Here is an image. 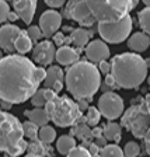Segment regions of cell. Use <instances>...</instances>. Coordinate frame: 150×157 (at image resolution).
Here are the masks:
<instances>
[{
    "instance_id": "6da1fadb",
    "label": "cell",
    "mask_w": 150,
    "mask_h": 157,
    "mask_svg": "<svg viewBox=\"0 0 150 157\" xmlns=\"http://www.w3.org/2000/svg\"><path fill=\"white\" fill-rule=\"evenodd\" d=\"M45 69L38 67L24 55L10 53L0 60V100L10 104H21L39 88Z\"/></svg>"
},
{
    "instance_id": "7a4b0ae2",
    "label": "cell",
    "mask_w": 150,
    "mask_h": 157,
    "mask_svg": "<svg viewBox=\"0 0 150 157\" xmlns=\"http://www.w3.org/2000/svg\"><path fill=\"white\" fill-rule=\"evenodd\" d=\"M65 83L67 91L76 100H91V97L100 90L101 73L94 63L88 60H79L69 66L65 75Z\"/></svg>"
},
{
    "instance_id": "3957f363",
    "label": "cell",
    "mask_w": 150,
    "mask_h": 157,
    "mask_svg": "<svg viewBox=\"0 0 150 157\" xmlns=\"http://www.w3.org/2000/svg\"><path fill=\"white\" fill-rule=\"evenodd\" d=\"M147 72V62L139 53H119L111 60V76L121 88H137L146 80Z\"/></svg>"
},
{
    "instance_id": "277c9868",
    "label": "cell",
    "mask_w": 150,
    "mask_h": 157,
    "mask_svg": "<svg viewBox=\"0 0 150 157\" xmlns=\"http://www.w3.org/2000/svg\"><path fill=\"white\" fill-rule=\"evenodd\" d=\"M97 23H115L129 14L137 0H84Z\"/></svg>"
},
{
    "instance_id": "5b68a950",
    "label": "cell",
    "mask_w": 150,
    "mask_h": 157,
    "mask_svg": "<svg viewBox=\"0 0 150 157\" xmlns=\"http://www.w3.org/2000/svg\"><path fill=\"white\" fill-rule=\"evenodd\" d=\"M44 108L49 121H52L56 126H75L82 119L83 112L79 109L77 102L66 95H56L53 100L46 102Z\"/></svg>"
},
{
    "instance_id": "8992f818",
    "label": "cell",
    "mask_w": 150,
    "mask_h": 157,
    "mask_svg": "<svg viewBox=\"0 0 150 157\" xmlns=\"http://www.w3.org/2000/svg\"><path fill=\"white\" fill-rule=\"evenodd\" d=\"M23 125L17 117L0 111V151L7 153L23 140Z\"/></svg>"
},
{
    "instance_id": "52a82bcc",
    "label": "cell",
    "mask_w": 150,
    "mask_h": 157,
    "mask_svg": "<svg viewBox=\"0 0 150 157\" xmlns=\"http://www.w3.org/2000/svg\"><path fill=\"white\" fill-rule=\"evenodd\" d=\"M122 126H125L135 137L143 139L150 128V115L144 102L135 104L122 115Z\"/></svg>"
},
{
    "instance_id": "ba28073f",
    "label": "cell",
    "mask_w": 150,
    "mask_h": 157,
    "mask_svg": "<svg viewBox=\"0 0 150 157\" xmlns=\"http://www.w3.org/2000/svg\"><path fill=\"white\" fill-rule=\"evenodd\" d=\"M133 27L132 17L128 14L119 21L115 23H98V34L104 42L108 44H121L129 38Z\"/></svg>"
},
{
    "instance_id": "9c48e42d",
    "label": "cell",
    "mask_w": 150,
    "mask_h": 157,
    "mask_svg": "<svg viewBox=\"0 0 150 157\" xmlns=\"http://www.w3.org/2000/svg\"><path fill=\"white\" fill-rule=\"evenodd\" d=\"M98 111L101 114V117L107 118L110 121L118 119L119 117H122L125 109L124 100L119 94L114 91H107L98 98Z\"/></svg>"
},
{
    "instance_id": "30bf717a",
    "label": "cell",
    "mask_w": 150,
    "mask_h": 157,
    "mask_svg": "<svg viewBox=\"0 0 150 157\" xmlns=\"http://www.w3.org/2000/svg\"><path fill=\"white\" fill-rule=\"evenodd\" d=\"M66 10H67V17L77 21L83 27H90L95 23V18L91 16V11L84 0H70V4Z\"/></svg>"
},
{
    "instance_id": "8fae6325",
    "label": "cell",
    "mask_w": 150,
    "mask_h": 157,
    "mask_svg": "<svg viewBox=\"0 0 150 157\" xmlns=\"http://www.w3.org/2000/svg\"><path fill=\"white\" fill-rule=\"evenodd\" d=\"M62 25V14L56 10H46L39 17V28L45 38L53 36Z\"/></svg>"
},
{
    "instance_id": "7c38bea8",
    "label": "cell",
    "mask_w": 150,
    "mask_h": 157,
    "mask_svg": "<svg viewBox=\"0 0 150 157\" xmlns=\"http://www.w3.org/2000/svg\"><path fill=\"white\" fill-rule=\"evenodd\" d=\"M55 53H56L55 44L51 42L49 39L38 42L35 45V48L33 49V62L37 63V65L51 66L52 62L55 60Z\"/></svg>"
},
{
    "instance_id": "4fadbf2b",
    "label": "cell",
    "mask_w": 150,
    "mask_h": 157,
    "mask_svg": "<svg viewBox=\"0 0 150 157\" xmlns=\"http://www.w3.org/2000/svg\"><path fill=\"white\" fill-rule=\"evenodd\" d=\"M86 56H87L88 62L91 63H100L102 60H108L110 58V48L108 45L102 41V39H93L87 44V46L84 48Z\"/></svg>"
},
{
    "instance_id": "5bb4252c",
    "label": "cell",
    "mask_w": 150,
    "mask_h": 157,
    "mask_svg": "<svg viewBox=\"0 0 150 157\" xmlns=\"http://www.w3.org/2000/svg\"><path fill=\"white\" fill-rule=\"evenodd\" d=\"M21 31L14 24H6L0 27V49L7 53L14 52V39Z\"/></svg>"
},
{
    "instance_id": "9a60e30c",
    "label": "cell",
    "mask_w": 150,
    "mask_h": 157,
    "mask_svg": "<svg viewBox=\"0 0 150 157\" xmlns=\"http://www.w3.org/2000/svg\"><path fill=\"white\" fill-rule=\"evenodd\" d=\"M38 0H13L14 13L25 24H29L34 20Z\"/></svg>"
},
{
    "instance_id": "2e32d148",
    "label": "cell",
    "mask_w": 150,
    "mask_h": 157,
    "mask_svg": "<svg viewBox=\"0 0 150 157\" xmlns=\"http://www.w3.org/2000/svg\"><path fill=\"white\" fill-rule=\"evenodd\" d=\"M80 59V53L79 51H76L72 46H60L59 49H56L55 53V60L62 66H72L73 63L79 62Z\"/></svg>"
},
{
    "instance_id": "e0dca14e",
    "label": "cell",
    "mask_w": 150,
    "mask_h": 157,
    "mask_svg": "<svg viewBox=\"0 0 150 157\" xmlns=\"http://www.w3.org/2000/svg\"><path fill=\"white\" fill-rule=\"evenodd\" d=\"M150 46V36L144 33H135L128 38V48L136 53L147 51Z\"/></svg>"
},
{
    "instance_id": "ac0fdd59",
    "label": "cell",
    "mask_w": 150,
    "mask_h": 157,
    "mask_svg": "<svg viewBox=\"0 0 150 157\" xmlns=\"http://www.w3.org/2000/svg\"><path fill=\"white\" fill-rule=\"evenodd\" d=\"M56 82H65V73H63L60 66H49L45 70V77H44V86L45 88H51Z\"/></svg>"
},
{
    "instance_id": "d6986e66",
    "label": "cell",
    "mask_w": 150,
    "mask_h": 157,
    "mask_svg": "<svg viewBox=\"0 0 150 157\" xmlns=\"http://www.w3.org/2000/svg\"><path fill=\"white\" fill-rule=\"evenodd\" d=\"M69 42H72L79 49H84L87 44L90 42V33L86 28L72 29L70 36H69Z\"/></svg>"
},
{
    "instance_id": "ffe728a7",
    "label": "cell",
    "mask_w": 150,
    "mask_h": 157,
    "mask_svg": "<svg viewBox=\"0 0 150 157\" xmlns=\"http://www.w3.org/2000/svg\"><path fill=\"white\" fill-rule=\"evenodd\" d=\"M27 118H28L29 122L35 124L37 126H45L48 125L49 122V118H48V114H46L45 108H34V109H27L24 112Z\"/></svg>"
},
{
    "instance_id": "44dd1931",
    "label": "cell",
    "mask_w": 150,
    "mask_h": 157,
    "mask_svg": "<svg viewBox=\"0 0 150 157\" xmlns=\"http://www.w3.org/2000/svg\"><path fill=\"white\" fill-rule=\"evenodd\" d=\"M31 49H33V41L28 36L27 31L21 29L14 39V51H17L20 55H24V53L29 52Z\"/></svg>"
},
{
    "instance_id": "7402d4cb",
    "label": "cell",
    "mask_w": 150,
    "mask_h": 157,
    "mask_svg": "<svg viewBox=\"0 0 150 157\" xmlns=\"http://www.w3.org/2000/svg\"><path fill=\"white\" fill-rule=\"evenodd\" d=\"M76 147V139L72 135H62L56 142V149L60 154L66 156Z\"/></svg>"
},
{
    "instance_id": "603a6c76",
    "label": "cell",
    "mask_w": 150,
    "mask_h": 157,
    "mask_svg": "<svg viewBox=\"0 0 150 157\" xmlns=\"http://www.w3.org/2000/svg\"><path fill=\"white\" fill-rule=\"evenodd\" d=\"M102 136L105 137V140L119 142L121 140V125L117 124V122L107 124L102 129Z\"/></svg>"
},
{
    "instance_id": "cb8c5ba5",
    "label": "cell",
    "mask_w": 150,
    "mask_h": 157,
    "mask_svg": "<svg viewBox=\"0 0 150 157\" xmlns=\"http://www.w3.org/2000/svg\"><path fill=\"white\" fill-rule=\"evenodd\" d=\"M56 139V131L52 126L45 125V126H41V129L38 131V140L42 142L44 144H49L52 143Z\"/></svg>"
},
{
    "instance_id": "d4e9b609",
    "label": "cell",
    "mask_w": 150,
    "mask_h": 157,
    "mask_svg": "<svg viewBox=\"0 0 150 157\" xmlns=\"http://www.w3.org/2000/svg\"><path fill=\"white\" fill-rule=\"evenodd\" d=\"M137 18L142 31L150 36V7H144L143 10H140L137 13Z\"/></svg>"
},
{
    "instance_id": "484cf974",
    "label": "cell",
    "mask_w": 150,
    "mask_h": 157,
    "mask_svg": "<svg viewBox=\"0 0 150 157\" xmlns=\"http://www.w3.org/2000/svg\"><path fill=\"white\" fill-rule=\"evenodd\" d=\"M100 157H125L124 150L118 144H105L100 150Z\"/></svg>"
},
{
    "instance_id": "4316f807",
    "label": "cell",
    "mask_w": 150,
    "mask_h": 157,
    "mask_svg": "<svg viewBox=\"0 0 150 157\" xmlns=\"http://www.w3.org/2000/svg\"><path fill=\"white\" fill-rule=\"evenodd\" d=\"M23 125V133L25 137H28V139H31V140H37L38 139V131H39V128L35 124H33V122H24Z\"/></svg>"
},
{
    "instance_id": "83f0119b",
    "label": "cell",
    "mask_w": 150,
    "mask_h": 157,
    "mask_svg": "<svg viewBox=\"0 0 150 157\" xmlns=\"http://www.w3.org/2000/svg\"><path fill=\"white\" fill-rule=\"evenodd\" d=\"M100 119H101V114L98 111V108L88 107L87 115H86V124H87L88 126H95V125H98Z\"/></svg>"
},
{
    "instance_id": "f1b7e54d",
    "label": "cell",
    "mask_w": 150,
    "mask_h": 157,
    "mask_svg": "<svg viewBox=\"0 0 150 157\" xmlns=\"http://www.w3.org/2000/svg\"><path fill=\"white\" fill-rule=\"evenodd\" d=\"M27 150H28V154H37V156H41V157H44L46 153V149L44 147V143L39 142L38 139L31 142V143L27 146Z\"/></svg>"
},
{
    "instance_id": "f546056e",
    "label": "cell",
    "mask_w": 150,
    "mask_h": 157,
    "mask_svg": "<svg viewBox=\"0 0 150 157\" xmlns=\"http://www.w3.org/2000/svg\"><path fill=\"white\" fill-rule=\"evenodd\" d=\"M73 135H76V136H79L80 139H83V140H86V139H88V137H91V129L88 128L87 124H80L79 126H76L75 129H72V136Z\"/></svg>"
},
{
    "instance_id": "4dcf8cb0",
    "label": "cell",
    "mask_w": 150,
    "mask_h": 157,
    "mask_svg": "<svg viewBox=\"0 0 150 157\" xmlns=\"http://www.w3.org/2000/svg\"><path fill=\"white\" fill-rule=\"evenodd\" d=\"M29 100H31V104H33L35 108H44L45 107L46 100H45V95H44V88H38Z\"/></svg>"
},
{
    "instance_id": "1f68e13d",
    "label": "cell",
    "mask_w": 150,
    "mask_h": 157,
    "mask_svg": "<svg viewBox=\"0 0 150 157\" xmlns=\"http://www.w3.org/2000/svg\"><path fill=\"white\" fill-rule=\"evenodd\" d=\"M140 153V146L136 142H128L124 147V156L125 157H137Z\"/></svg>"
},
{
    "instance_id": "d6a6232c",
    "label": "cell",
    "mask_w": 150,
    "mask_h": 157,
    "mask_svg": "<svg viewBox=\"0 0 150 157\" xmlns=\"http://www.w3.org/2000/svg\"><path fill=\"white\" fill-rule=\"evenodd\" d=\"M27 146H28V143H27V142L23 139V140L20 142V143H17L16 146L11 149V150L7 151V156H10V157H18V156H21V154L27 150Z\"/></svg>"
},
{
    "instance_id": "836d02e7",
    "label": "cell",
    "mask_w": 150,
    "mask_h": 157,
    "mask_svg": "<svg viewBox=\"0 0 150 157\" xmlns=\"http://www.w3.org/2000/svg\"><path fill=\"white\" fill-rule=\"evenodd\" d=\"M27 34H28V36L31 38V41L33 42H35V41H39V39L42 38V31H41V28H39L38 25H31L28 27V29H25Z\"/></svg>"
},
{
    "instance_id": "e575fe53",
    "label": "cell",
    "mask_w": 150,
    "mask_h": 157,
    "mask_svg": "<svg viewBox=\"0 0 150 157\" xmlns=\"http://www.w3.org/2000/svg\"><path fill=\"white\" fill-rule=\"evenodd\" d=\"M66 157H91V154L84 146H76L70 153L66 154Z\"/></svg>"
},
{
    "instance_id": "d590c367",
    "label": "cell",
    "mask_w": 150,
    "mask_h": 157,
    "mask_svg": "<svg viewBox=\"0 0 150 157\" xmlns=\"http://www.w3.org/2000/svg\"><path fill=\"white\" fill-rule=\"evenodd\" d=\"M10 14V6L7 2L4 0H0V24H3L7 21Z\"/></svg>"
},
{
    "instance_id": "8d00e7d4",
    "label": "cell",
    "mask_w": 150,
    "mask_h": 157,
    "mask_svg": "<svg viewBox=\"0 0 150 157\" xmlns=\"http://www.w3.org/2000/svg\"><path fill=\"white\" fill-rule=\"evenodd\" d=\"M98 72L101 73V75H110L111 73V63H108L107 60H102V62H100V65H98Z\"/></svg>"
},
{
    "instance_id": "74e56055",
    "label": "cell",
    "mask_w": 150,
    "mask_h": 157,
    "mask_svg": "<svg viewBox=\"0 0 150 157\" xmlns=\"http://www.w3.org/2000/svg\"><path fill=\"white\" fill-rule=\"evenodd\" d=\"M46 6H49L51 9H58V7L65 6V3L67 0H44Z\"/></svg>"
},
{
    "instance_id": "f35d334b",
    "label": "cell",
    "mask_w": 150,
    "mask_h": 157,
    "mask_svg": "<svg viewBox=\"0 0 150 157\" xmlns=\"http://www.w3.org/2000/svg\"><path fill=\"white\" fill-rule=\"evenodd\" d=\"M44 95H45V100H46V102H48V101H51V100H53L58 94H56L53 90H51V88H44Z\"/></svg>"
},
{
    "instance_id": "ab89813d",
    "label": "cell",
    "mask_w": 150,
    "mask_h": 157,
    "mask_svg": "<svg viewBox=\"0 0 150 157\" xmlns=\"http://www.w3.org/2000/svg\"><path fill=\"white\" fill-rule=\"evenodd\" d=\"M105 86H107V87H110V88H117L118 87L117 83H115V80H114V77L111 76V73L105 76Z\"/></svg>"
},
{
    "instance_id": "60d3db41",
    "label": "cell",
    "mask_w": 150,
    "mask_h": 157,
    "mask_svg": "<svg viewBox=\"0 0 150 157\" xmlns=\"http://www.w3.org/2000/svg\"><path fill=\"white\" fill-rule=\"evenodd\" d=\"M87 150H88V153L91 154V157H100V150H101V149L95 143H93L91 146H90V149H87Z\"/></svg>"
},
{
    "instance_id": "b9f144b4",
    "label": "cell",
    "mask_w": 150,
    "mask_h": 157,
    "mask_svg": "<svg viewBox=\"0 0 150 157\" xmlns=\"http://www.w3.org/2000/svg\"><path fill=\"white\" fill-rule=\"evenodd\" d=\"M143 140H144V147H146V153L150 156V128H149V131L146 132V135H144Z\"/></svg>"
},
{
    "instance_id": "7bdbcfd3",
    "label": "cell",
    "mask_w": 150,
    "mask_h": 157,
    "mask_svg": "<svg viewBox=\"0 0 150 157\" xmlns=\"http://www.w3.org/2000/svg\"><path fill=\"white\" fill-rule=\"evenodd\" d=\"M88 100H84V98H82V100H77V107L80 111H87V108H88V104H87Z\"/></svg>"
},
{
    "instance_id": "ee69618b",
    "label": "cell",
    "mask_w": 150,
    "mask_h": 157,
    "mask_svg": "<svg viewBox=\"0 0 150 157\" xmlns=\"http://www.w3.org/2000/svg\"><path fill=\"white\" fill-rule=\"evenodd\" d=\"M53 39H55V42L58 44V45L62 46V44H65L63 41H65V36H63V34H55L53 35Z\"/></svg>"
},
{
    "instance_id": "f6af8a7d",
    "label": "cell",
    "mask_w": 150,
    "mask_h": 157,
    "mask_svg": "<svg viewBox=\"0 0 150 157\" xmlns=\"http://www.w3.org/2000/svg\"><path fill=\"white\" fill-rule=\"evenodd\" d=\"M144 105H146V109L150 115V93L146 95V98H144Z\"/></svg>"
},
{
    "instance_id": "bcb514c9",
    "label": "cell",
    "mask_w": 150,
    "mask_h": 157,
    "mask_svg": "<svg viewBox=\"0 0 150 157\" xmlns=\"http://www.w3.org/2000/svg\"><path fill=\"white\" fill-rule=\"evenodd\" d=\"M11 105H13V104H10V102H7V101H2V102H0V107L3 108V109H10V108H11Z\"/></svg>"
},
{
    "instance_id": "7dc6e473",
    "label": "cell",
    "mask_w": 150,
    "mask_h": 157,
    "mask_svg": "<svg viewBox=\"0 0 150 157\" xmlns=\"http://www.w3.org/2000/svg\"><path fill=\"white\" fill-rule=\"evenodd\" d=\"M17 17H18V16H17L16 13H11V11H10V14H9V18H7V20H9V21H16V18H17Z\"/></svg>"
},
{
    "instance_id": "c3c4849f",
    "label": "cell",
    "mask_w": 150,
    "mask_h": 157,
    "mask_svg": "<svg viewBox=\"0 0 150 157\" xmlns=\"http://www.w3.org/2000/svg\"><path fill=\"white\" fill-rule=\"evenodd\" d=\"M144 4H146V7H150V0H142Z\"/></svg>"
},
{
    "instance_id": "681fc988",
    "label": "cell",
    "mask_w": 150,
    "mask_h": 157,
    "mask_svg": "<svg viewBox=\"0 0 150 157\" xmlns=\"http://www.w3.org/2000/svg\"><path fill=\"white\" fill-rule=\"evenodd\" d=\"M24 157H41V156H37V154H27V156Z\"/></svg>"
},
{
    "instance_id": "f907efd6",
    "label": "cell",
    "mask_w": 150,
    "mask_h": 157,
    "mask_svg": "<svg viewBox=\"0 0 150 157\" xmlns=\"http://www.w3.org/2000/svg\"><path fill=\"white\" fill-rule=\"evenodd\" d=\"M2 59H3V51L0 49V60H2Z\"/></svg>"
},
{
    "instance_id": "816d5d0a",
    "label": "cell",
    "mask_w": 150,
    "mask_h": 157,
    "mask_svg": "<svg viewBox=\"0 0 150 157\" xmlns=\"http://www.w3.org/2000/svg\"><path fill=\"white\" fill-rule=\"evenodd\" d=\"M149 84H150V78H149Z\"/></svg>"
},
{
    "instance_id": "f5cc1de1",
    "label": "cell",
    "mask_w": 150,
    "mask_h": 157,
    "mask_svg": "<svg viewBox=\"0 0 150 157\" xmlns=\"http://www.w3.org/2000/svg\"><path fill=\"white\" fill-rule=\"evenodd\" d=\"M6 157H10V156H6Z\"/></svg>"
},
{
    "instance_id": "db71d44e",
    "label": "cell",
    "mask_w": 150,
    "mask_h": 157,
    "mask_svg": "<svg viewBox=\"0 0 150 157\" xmlns=\"http://www.w3.org/2000/svg\"><path fill=\"white\" fill-rule=\"evenodd\" d=\"M4 2H7V0H4Z\"/></svg>"
}]
</instances>
